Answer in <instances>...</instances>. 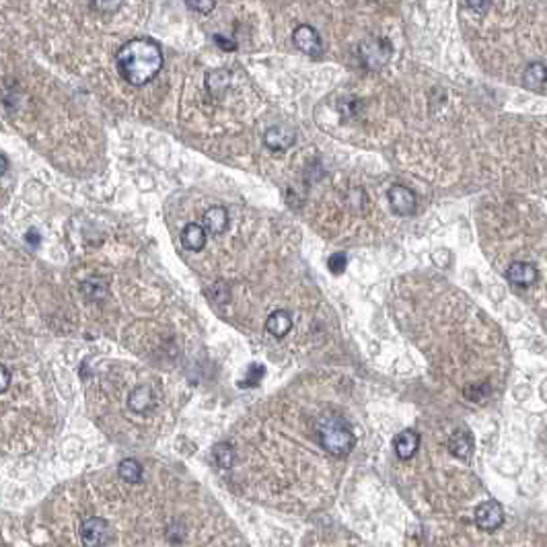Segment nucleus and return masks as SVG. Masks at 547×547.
I'll return each instance as SVG.
<instances>
[{
  "mask_svg": "<svg viewBox=\"0 0 547 547\" xmlns=\"http://www.w3.org/2000/svg\"><path fill=\"white\" fill-rule=\"evenodd\" d=\"M467 2V6L473 11V13H478V15H486L487 8H489V0H465Z\"/></svg>",
  "mask_w": 547,
  "mask_h": 547,
  "instance_id": "obj_25",
  "label": "nucleus"
},
{
  "mask_svg": "<svg viewBox=\"0 0 547 547\" xmlns=\"http://www.w3.org/2000/svg\"><path fill=\"white\" fill-rule=\"evenodd\" d=\"M292 41H295V46L306 54V56H319L321 54V37H319V33L315 27H311V25H299L295 33H292Z\"/></svg>",
  "mask_w": 547,
  "mask_h": 547,
  "instance_id": "obj_5",
  "label": "nucleus"
},
{
  "mask_svg": "<svg viewBox=\"0 0 547 547\" xmlns=\"http://www.w3.org/2000/svg\"><path fill=\"white\" fill-rule=\"evenodd\" d=\"M81 537L85 546H107L112 543V527L105 518L87 517L81 522Z\"/></svg>",
  "mask_w": 547,
  "mask_h": 547,
  "instance_id": "obj_4",
  "label": "nucleus"
},
{
  "mask_svg": "<svg viewBox=\"0 0 547 547\" xmlns=\"http://www.w3.org/2000/svg\"><path fill=\"white\" fill-rule=\"evenodd\" d=\"M214 41L220 46V50H224V52H233V50H237V41L235 39H231V37H224V35H214Z\"/></svg>",
  "mask_w": 547,
  "mask_h": 547,
  "instance_id": "obj_24",
  "label": "nucleus"
},
{
  "mask_svg": "<svg viewBox=\"0 0 547 547\" xmlns=\"http://www.w3.org/2000/svg\"><path fill=\"white\" fill-rule=\"evenodd\" d=\"M204 227L212 235H222L229 227V214L222 206H212L208 212L204 214Z\"/></svg>",
  "mask_w": 547,
  "mask_h": 547,
  "instance_id": "obj_15",
  "label": "nucleus"
},
{
  "mask_svg": "<svg viewBox=\"0 0 547 547\" xmlns=\"http://www.w3.org/2000/svg\"><path fill=\"white\" fill-rule=\"evenodd\" d=\"M475 522L482 531H496L504 522V511L498 502L487 500L475 511Z\"/></svg>",
  "mask_w": 547,
  "mask_h": 547,
  "instance_id": "obj_6",
  "label": "nucleus"
},
{
  "mask_svg": "<svg viewBox=\"0 0 547 547\" xmlns=\"http://www.w3.org/2000/svg\"><path fill=\"white\" fill-rule=\"evenodd\" d=\"M317 436L323 451L334 457L348 455L356 447L354 432L348 428V424H344L342 418H323L317 428Z\"/></svg>",
  "mask_w": 547,
  "mask_h": 547,
  "instance_id": "obj_2",
  "label": "nucleus"
},
{
  "mask_svg": "<svg viewBox=\"0 0 547 547\" xmlns=\"http://www.w3.org/2000/svg\"><path fill=\"white\" fill-rule=\"evenodd\" d=\"M393 56V46L385 37H366L358 48V58L368 70H381Z\"/></svg>",
  "mask_w": 547,
  "mask_h": 547,
  "instance_id": "obj_3",
  "label": "nucleus"
},
{
  "mask_svg": "<svg viewBox=\"0 0 547 547\" xmlns=\"http://www.w3.org/2000/svg\"><path fill=\"white\" fill-rule=\"evenodd\" d=\"M266 330L274 335V337H284L292 330V315L284 309L274 311L272 315L266 321Z\"/></svg>",
  "mask_w": 547,
  "mask_h": 547,
  "instance_id": "obj_14",
  "label": "nucleus"
},
{
  "mask_svg": "<svg viewBox=\"0 0 547 547\" xmlns=\"http://www.w3.org/2000/svg\"><path fill=\"white\" fill-rule=\"evenodd\" d=\"M396 455L399 459H410V457H414V453L418 451V447H420V434L416 432V430H403L399 436L396 438Z\"/></svg>",
  "mask_w": 547,
  "mask_h": 547,
  "instance_id": "obj_12",
  "label": "nucleus"
},
{
  "mask_svg": "<svg viewBox=\"0 0 547 547\" xmlns=\"http://www.w3.org/2000/svg\"><path fill=\"white\" fill-rule=\"evenodd\" d=\"M128 407L134 414H147L149 410H152L154 407V396H152L151 387H147V385L136 387L128 397Z\"/></svg>",
  "mask_w": 547,
  "mask_h": 547,
  "instance_id": "obj_11",
  "label": "nucleus"
},
{
  "mask_svg": "<svg viewBox=\"0 0 547 547\" xmlns=\"http://www.w3.org/2000/svg\"><path fill=\"white\" fill-rule=\"evenodd\" d=\"M89 4H91V8L95 13L112 15V13H116L122 6L123 0H89Z\"/></svg>",
  "mask_w": 547,
  "mask_h": 547,
  "instance_id": "obj_20",
  "label": "nucleus"
},
{
  "mask_svg": "<svg viewBox=\"0 0 547 547\" xmlns=\"http://www.w3.org/2000/svg\"><path fill=\"white\" fill-rule=\"evenodd\" d=\"M118 471H120V478L126 484H140L142 482V467L134 459H123Z\"/></svg>",
  "mask_w": 547,
  "mask_h": 547,
  "instance_id": "obj_17",
  "label": "nucleus"
},
{
  "mask_svg": "<svg viewBox=\"0 0 547 547\" xmlns=\"http://www.w3.org/2000/svg\"><path fill=\"white\" fill-rule=\"evenodd\" d=\"M389 202H391L393 212L399 216H407L416 210V196L412 189H407L403 185H393L389 189Z\"/></svg>",
  "mask_w": 547,
  "mask_h": 547,
  "instance_id": "obj_8",
  "label": "nucleus"
},
{
  "mask_svg": "<svg viewBox=\"0 0 547 547\" xmlns=\"http://www.w3.org/2000/svg\"><path fill=\"white\" fill-rule=\"evenodd\" d=\"M506 278L508 282H513L515 286H520V288H529L537 282L539 278V272L533 264L529 262H513L506 270Z\"/></svg>",
  "mask_w": 547,
  "mask_h": 547,
  "instance_id": "obj_7",
  "label": "nucleus"
},
{
  "mask_svg": "<svg viewBox=\"0 0 547 547\" xmlns=\"http://www.w3.org/2000/svg\"><path fill=\"white\" fill-rule=\"evenodd\" d=\"M212 299L216 303H227L229 301V290L222 284H216V286H212Z\"/></svg>",
  "mask_w": 547,
  "mask_h": 547,
  "instance_id": "obj_26",
  "label": "nucleus"
},
{
  "mask_svg": "<svg viewBox=\"0 0 547 547\" xmlns=\"http://www.w3.org/2000/svg\"><path fill=\"white\" fill-rule=\"evenodd\" d=\"M264 142L272 151H286L295 144V130H290L288 126H272L264 134Z\"/></svg>",
  "mask_w": 547,
  "mask_h": 547,
  "instance_id": "obj_9",
  "label": "nucleus"
},
{
  "mask_svg": "<svg viewBox=\"0 0 547 547\" xmlns=\"http://www.w3.org/2000/svg\"><path fill=\"white\" fill-rule=\"evenodd\" d=\"M346 264H348V259H346L344 253H334V255L327 259V266H330V270L334 274L344 272V270H346Z\"/></svg>",
  "mask_w": 547,
  "mask_h": 547,
  "instance_id": "obj_22",
  "label": "nucleus"
},
{
  "mask_svg": "<svg viewBox=\"0 0 547 547\" xmlns=\"http://www.w3.org/2000/svg\"><path fill=\"white\" fill-rule=\"evenodd\" d=\"M229 81H231V72L222 70V68L212 70V72L206 74V87H208V91L212 93L214 97H220L222 93L229 89Z\"/></svg>",
  "mask_w": 547,
  "mask_h": 547,
  "instance_id": "obj_16",
  "label": "nucleus"
},
{
  "mask_svg": "<svg viewBox=\"0 0 547 547\" xmlns=\"http://www.w3.org/2000/svg\"><path fill=\"white\" fill-rule=\"evenodd\" d=\"M547 83V66L543 62H531L522 72V85L531 91H541Z\"/></svg>",
  "mask_w": 547,
  "mask_h": 547,
  "instance_id": "obj_10",
  "label": "nucleus"
},
{
  "mask_svg": "<svg viewBox=\"0 0 547 547\" xmlns=\"http://www.w3.org/2000/svg\"><path fill=\"white\" fill-rule=\"evenodd\" d=\"M116 64L123 81H128L134 87H142L161 72L163 52L156 41L149 37H136L126 41L118 50Z\"/></svg>",
  "mask_w": 547,
  "mask_h": 547,
  "instance_id": "obj_1",
  "label": "nucleus"
},
{
  "mask_svg": "<svg viewBox=\"0 0 547 547\" xmlns=\"http://www.w3.org/2000/svg\"><path fill=\"white\" fill-rule=\"evenodd\" d=\"M214 459L218 463V467L222 469H229L233 465V459H235V453H233V447L229 443H218L212 449Z\"/></svg>",
  "mask_w": 547,
  "mask_h": 547,
  "instance_id": "obj_19",
  "label": "nucleus"
},
{
  "mask_svg": "<svg viewBox=\"0 0 547 547\" xmlns=\"http://www.w3.org/2000/svg\"><path fill=\"white\" fill-rule=\"evenodd\" d=\"M185 2H187V6H189L191 11H196V13H200V15L212 13L214 4H216V0H185Z\"/></svg>",
  "mask_w": 547,
  "mask_h": 547,
  "instance_id": "obj_21",
  "label": "nucleus"
},
{
  "mask_svg": "<svg viewBox=\"0 0 547 547\" xmlns=\"http://www.w3.org/2000/svg\"><path fill=\"white\" fill-rule=\"evenodd\" d=\"M449 449L453 451V455L461 457V459H467L471 449H473V443H471V436L465 434V432H455L449 440Z\"/></svg>",
  "mask_w": 547,
  "mask_h": 547,
  "instance_id": "obj_18",
  "label": "nucleus"
},
{
  "mask_svg": "<svg viewBox=\"0 0 547 547\" xmlns=\"http://www.w3.org/2000/svg\"><path fill=\"white\" fill-rule=\"evenodd\" d=\"M182 243L189 251H196V253L202 251L206 247V231H204V227H200L196 222H189L182 231Z\"/></svg>",
  "mask_w": 547,
  "mask_h": 547,
  "instance_id": "obj_13",
  "label": "nucleus"
},
{
  "mask_svg": "<svg viewBox=\"0 0 547 547\" xmlns=\"http://www.w3.org/2000/svg\"><path fill=\"white\" fill-rule=\"evenodd\" d=\"M262 377H264V368H262V366H251V368H249V377L243 381V387H253V385H257Z\"/></svg>",
  "mask_w": 547,
  "mask_h": 547,
  "instance_id": "obj_23",
  "label": "nucleus"
},
{
  "mask_svg": "<svg viewBox=\"0 0 547 547\" xmlns=\"http://www.w3.org/2000/svg\"><path fill=\"white\" fill-rule=\"evenodd\" d=\"M2 385H0V389H2V393H6V389H8V385H11V374H8V368L6 366H2Z\"/></svg>",
  "mask_w": 547,
  "mask_h": 547,
  "instance_id": "obj_27",
  "label": "nucleus"
}]
</instances>
